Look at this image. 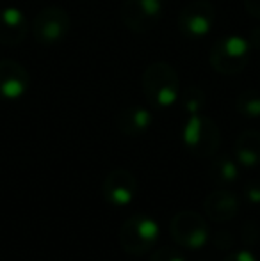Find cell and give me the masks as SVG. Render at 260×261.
<instances>
[{"label":"cell","instance_id":"obj_17","mask_svg":"<svg viewBox=\"0 0 260 261\" xmlns=\"http://www.w3.org/2000/svg\"><path fill=\"white\" fill-rule=\"evenodd\" d=\"M184 112L191 114H200L203 110L205 103H207V96H205V91L198 86H189L187 89L180 91V96H178Z\"/></svg>","mask_w":260,"mask_h":261},{"label":"cell","instance_id":"obj_12","mask_svg":"<svg viewBox=\"0 0 260 261\" xmlns=\"http://www.w3.org/2000/svg\"><path fill=\"white\" fill-rule=\"evenodd\" d=\"M203 210L210 222L225 224L230 222L239 212V199L233 192L219 189L210 192L203 201Z\"/></svg>","mask_w":260,"mask_h":261},{"label":"cell","instance_id":"obj_13","mask_svg":"<svg viewBox=\"0 0 260 261\" xmlns=\"http://www.w3.org/2000/svg\"><path fill=\"white\" fill-rule=\"evenodd\" d=\"M152 112L143 105L125 107L116 116V130L127 137H139L152 126Z\"/></svg>","mask_w":260,"mask_h":261},{"label":"cell","instance_id":"obj_21","mask_svg":"<svg viewBox=\"0 0 260 261\" xmlns=\"http://www.w3.org/2000/svg\"><path fill=\"white\" fill-rule=\"evenodd\" d=\"M223 261H258V258L255 256L253 251H250V249H241V251L230 252Z\"/></svg>","mask_w":260,"mask_h":261},{"label":"cell","instance_id":"obj_6","mask_svg":"<svg viewBox=\"0 0 260 261\" xmlns=\"http://www.w3.org/2000/svg\"><path fill=\"white\" fill-rule=\"evenodd\" d=\"M170 234L175 244L187 251H198L210 238L208 224L195 210H180L170 222Z\"/></svg>","mask_w":260,"mask_h":261},{"label":"cell","instance_id":"obj_10","mask_svg":"<svg viewBox=\"0 0 260 261\" xmlns=\"http://www.w3.org/2000/svg\"><path fill=\"white\" fill-rule=\"evenodd\" d=\"M31 87V75L23 64L13 59H0V100L18 101Z\"/></svg>","mask_w":260,"mask_h":261},{"label":"cell","instance_id":"obj_14","mask_svg":"<svg viewBox=\"0 0 260 261\" xmlns=\"http://www.w3.org/2000/svg\"><path fill=\"white\" fill-rule=\"evenodd\" d=\"M233 156L244 169H255L260 165V132L246 130L235 139Z\"/></svg>","mask_w":260,"mask_h":261},{"label":"cell","instance_id":"obj_9","mask_svg":"<svg viewBox=\"0 0 260 261\" xmlns=\"http://www.w3.org/2000/svg\"><path fill=\"white\" fill-rule=\"evenodd\" d=\"M102 194L105 201L114 208H125L132 204L137 194V179L129 169H114L105 176L102 183Z\"/></svg>","mask_w":260,"mask_h":261},{"label":"cell","instance_id":"obj_7","mask_svg":"<svg viewBox=\"0 0 260 261\" xmlns=\"http://www.w3.org/2000/svg\"><path fill=\"white\" fill-rule=\"evenodd\" d=\"M178 31L189 39H201L212 32L216 25V9L208 0H193L177 18Z\"/></svg>","mask_w":260,"mask_h":261},{"label":"cell","instance_id":"obj_19","mask_svg":"<svg viewBox=\"0 0 260 261\" xmlns=\"http://www.w3.org/2000/svg\"><path fill=\"white\" fill-rule=\"evenodd\" d=\"M243 240L246 242L248 245H253V244H257V242L260 240V229H258V226L253 222V220H250L248 224H244Z\"/></svg>","mask_w":260,"mask_h":261},{"label":"cell","instance_id":"obj_8","mask_svg":"<svg viewBox=\"0 0 260 261\" xmlns=\"http://www.w3.org/2000/svg\"><path fill=\"white\" fill-rule=\"evenodd\" d=\"M162 0H123L120 7V16L127 29L132 32H148L162 20Z\"/></svg>","mask_w":260,"mask_h":261},{"label":"cell","instance_id":"obj_5","mask_svg":"<svg viewBox=\"0 0 260 261\" xmlns=\"http://www.w3.org/2000/svg\"><path fill=\"white\" fill-rule=\"evenodd\" d=\"M31 31L41 46H57L68 38L72 31V18L63 7L49 6L34 16Z\"/></svg>","mask_w":260,"mask_h":261},{"label":"cell","instance_id":"obj_16","mask_svg":"<svg viewBox=\"0 0 260 261\" xmlns=\"http://www.w3.org/2000/svg\"><path fill=\"white\" fill-rule=\"evenodd\" d=\"M235 110L241 116L248 119H258L260 117V91L248 89L241 93L235 100Z\"/></svg>","mask_w":260,"mask_h":261},{"label":"cell","instance_id":"obj_15","mask_svg":"<svg viewBox=\"0 0 260 261\" xmlns=\"http://www.w3.org/2000/svg\"><path fill=\"white\" fill-rule=\"evenodd\" d=\"M208 174H210L212 181L218 185H230V183H235L239 179V164H237L235 156L232 158L230 155H218L212 160Z\"/></svg>","mask_w":260,"mask_h":261},{"label":"cell","instance_id":"obj_22","mask_svg":"<svg viewBox=\"0 0 260 261\" xmlns=\"http://www.w3.org/2000/svg\"><path fill=\"white\" fill-rule=\"evenodd\" d=\"M244 9L253 18L260 20V0H244Z\"/></svg>","mask_w":260,"mask_h":261},{"label":"cell","instance_id":"obj_18","mask_svg":"<svg viewBox=\"0 0 260 261\" xmlns=\"http://www.w3.org/2000/svg\"><path fill=\"white\" fill-rule=\"evenodd\" d=\"M150 261H187V258H185L180 251H177V249L160 247V249H157V251L152 252Z\"/></svg>","mask_w":260,"mask_h":261},{"label":"cell","instance_id":"obj_2","mask_svg":"<svg viewBox=\"0 0 260 261\" xmlns=\"http://www.w3.org/2000/svg\"><path fill=\"white\" fill-rule=\"evenodd\" d=\"M251 57V45L244 36L228 34L212 45L208 62L219 75H239Z\"/></svg>","mask_w":260,"mask_h":261},{"label":"cell","instance_id":"obj_1","mask_svg":"<svg viewBox=\"0 0 260 261\" xmlns=\"http://www.w3.org/2000/svg\"><path fill=\"white\" fill-rule=\"evenodd\" d=\"M143 94L153 109H170L180 96V79L177 69L164 61H155L145 69L141 79Z\"/></svg>","mask_w":260,"mask_h":261},{"label":"cell","instance_id":"obj_11","mask_svg":"<svg viewBox=\"0 0 260 261\" xmlns=\"http://www.w3.org/2000/svg\"><path fill=\"white\" fill-rule=\"evenodd\" d=\"M29 34V20L20 7L7 6L0 9V45L18 46Z\"/></svg>","mask_w":260,"mask_h":261},{"label":"cell","instance_id":"obj_3","mask_svg":"<svg viewBox=\"0 0 260 261\" xmlns=\"http://www.w3.org/2000/svg\"><path fill=\"white\" fill-rule=\"evenodd\" d=\"M182 142L191 155L210 158L218 153L221 144V132L218 124L203 114H191L182 128Z\"/></svg>","mask_w":260,"mask_h":261},{"label":"cell","instance_id":"obj_20","mask_svg":"<svg viewBox=\"0 0 260 261\" xmlns=\"http://www.w3.org/2000/svg\"><path fill=\"white\" fill-rule=\"evenodd\" d=\"M244 197L248 203L260 204V181H248L244 185Z\"/></svg>","mask_w":260,"mask_h":261},{"label":"cell","instance_id":"obj_4","mask_svg":"<svg viewBox=\"0 0 260 261\" xmlns=\"http://www.w3.org/2000/svg\"><path fill=\"white\" fill-rule=\"evenodd\" d=\"M159 237V222L145 213H135L123 222L120 229V245L132 256H143L155 247Z\"/></svg>","mask_w":260,"mask_h":261},{"label":"cell","instance_id":"obj_23","mask_svg":"<svg viewBox=\"0 0 260 261\" xmlns=\"http://www.w3.org/2000/svg\"><path fill=\"white\" fill-rule=\"evenodd\" d=\"M250 45H251V48H257L260 50V25L258 27H255L253 31H251V34H250Z\"/></svg>","mask_w":260,"mask_h":261}]
</instances>
